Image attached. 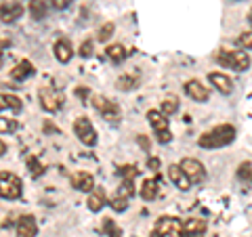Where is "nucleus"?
I'll return each mask as SVG.
<instances>
[{
    "label": "nucleus",
    "mask_w": 252,
    "mask_h": 237,
    "mask_svg": "<svg viewBox=\"0 0 252 237\" xmlns=\"http://www.w3.org/2000/svg\"><path fill=\"white\" fill-rule=\"evenodd\" d=\"M235 139V128L231 124H220L217 126V128H212L210 132H204L200 137V147L204 149H219V147H225L233 143Z\"/></svg>",
    "instance_id": "1"
},
{
    "label": "nucleus",
    "mask_w": 252,
    "mask_h": 237,
    "mask_svg": "<svg viewBox=\"0 0 252 237\" xmlns=\"http://www.w3.org/2000/svg\"><path fill=\"white\" fill-rule=\"evenodd\" d=\"M217 63L220 67H229V69H235V72H246L250 67V57L248 53H242V51H233V53L220 51L217 55Z\"/></svg>",
    "instance_id": "2"
},
{
    "label": "nucleus",
    "mask_w": 252,
    "mask_h": 237,
    "mask_svg": "<svg viewBox=\"0 0 252 237\" xmlns=\"http://www.w3.org/2000/svg\"><path fill=\"white\" fill-rule=\"evenodd\" d=\"M147 122L152 124V128L156 132V139L160 141V143H170V141H172V132L168 128L166 116H164L162 112H158V109H149V112H147Z\"/></svg>",
    "instance_id": "3"
},
{
    "label": "nucleus",
    "mask_w": 252,
    "mask_h": 237,
    "mask_svg": "<svg viewBox=\"0 0 252 237\" xmlns=\"http://www.w3.org/2000/svg\"><path fill=\"white\" fill-rule=\"evenodd\" d=\"M38 99H40V105L42 109H46V112H59V109L63 107V103H65V97H63V92L53 89V86H42L40 90H38Z\"/></svg>",
    "instance_id": "4"
},
{
    "label": "nucleus",
    "mask_w": 252,
    "mask_h": 237,
    "mask_svg": "<svg viewBox=\"0 0 252 237\" xmlns=\"http://www.w3.org/2000/svg\"><path fill=\"white\" fill-rule=\"evenodd\" d=\"M181 235H183V223L172 216H162L152 231V237H181Z\"/></svg>",
    "instance_id": "5"
},
{
    "label": "nucleus",
    "mask_w": 252,
    "mask_h": 237,
    "mask_svg": "<svg viewBox=\"0 0 252 237\" xmlns=\"http://www.w3.org/2000/svg\"><path fill=\"white\" fill-rule=\"evenodd\" d=\"M21 180L13 172H0V195L4 200H17L21 197Z\"/></svg>",
    "instance_id": "6"
},
{
    "label": "nucleus",
    "mask_w": 252,
    "mask_h": 237,
    "mask_svg": "<svg viewBox=\"0 0 252 237\" xmlns=\"http://www.w3.org/2000/svg\"><path fill=\"white\" fill-rule=\"evenodd\" d=\"M74 132H76V137L82 141L84 145H89V147H93V145H97V130L93 128V124H91V120L89 118H78V120L74 122Z\"/></svg>",
    "instance_id": "7"
},
{
    "label": "nucleus",
    "mask_w": 252,
    "mask_h": 237,
    "mask_svg": "<svg viewBox=\"0 0 252 237\" xmlns=\"http://www.w3.org/2000/svg\"><path fill=\"white\" fill-rule=\"evenodd\" d=\"M181 170L187 175V178L191 180L193 185H198V183H202L204 178H206V170H204V166H202V162H198V160H193V157H185V160H181Z\"/></svg>",
    "instance_id": "8"
},
{
    "label": "nucleus",
    "mask_w": 252,
    "mask_h": 237,
    "mask_svg": "<svg viewBox=\"0 0 252 237\" xmlns=\"http://www.w3.org/2000/svg\"><path fill=\"white\" fill-rule=\"evenodd\" d=\"M93 105L99 109L105 120H114V122L120 120V107L114 101H107L105 97H93Z\"/></svg>",
    "instance_id": "9"
},
{
    "label": "nucleus",
    "mask_w": 252,
    "mask_h": 237,
    "mask_svg": "<svg viewBox=\"0 0 252 237\" xmlns=\"http://www.w3.org/2000/svg\"><path fill=\"white\" fill-rule=\"evenodd\" d=\"M185 92H187V97H191L193 101H200V103L208 101V89L202 82H198V80L185 82Z\"/></svg>",
    "instance_id": "10"
},
{
    "label": "nucleus",
    "mask_w": 252,
    "mask_h": 237,
    "mask_svg": "<svg viewBox=\"0 0 252 237\" xmlns=\"http://www.w3.org/2000/svg\"><path fill=\"white\" fill-rule=\"evenodd\" d=\"M204 233H206V220L191 218L183 223V235L181 237H204Z\"/></svg>",
    "instance_id": "11"
},
{
    "label": "nucleus",
    "mask_w": 252,
    "mask_h": 237,
    "mask_svg": "<svg viewBox=\"0 0 252 237\" xmlns=\"http://www.w3.org/2000/svg\"><path fill=\"white\" fill-rule=\"evenodd\" d=\"M21 15H23V6L19 2H9V4L0 6V21H4V23L17 21Z\"/></svg>",
    "instance_id": "12"
},
{
    "label": "nucleus",
    "mask_w": 252,
    "mask_h": 237,
    "mask_svg": "<svg viewBox=\"0 0 252 237\" xmlns=\"http://www.w3.org/2000/svg\"><path fill=\"white\" fill-rule=\"evenodd\" d=\"M168 178L181 189V191H187V189L191 187V180L187 178V175L181 170V166H177V164H172L170 168H168Z\"/></svg>",
    "instance_id": "13"
},
{
    "label": "nucleus",
    "mask_w": 252,
    "mask_h": 237,
    "mask_svg": "<svg viewBox=\"0 0 252 237\" xmlns=\"http://www.w3.org/2000/svg\"><path fill=\"white\" fill-rule=\"evenodd\" d=\"M38 225L34 216H21L17 223V237H36Z\"/></svg>",
    "instance_id": "14"
},
{
    "label": "nucleus",
    "mask_w": 252,
    "mask_h": 237,
    "mask_svg": "<svg viewBox=\"0 0 252 237\" xmlns=\"http://www.w3.org/2000/svg\"><path fill=\"white\" fill-rule=\"evenodd\" d=\"M208 78H210L212 86H215V89H217L220 94H231V92H233V82H231V78H227L225 74L215 72V74H210Z\"/></svg>",
    "instance_id": "15"
},
{
    "label": "nucleus",
    "mask_w": 252,
    "mask_h": 237,
    "mask_svg": "<svg viewBox=\"0 0 252 237\" xmlns=\"http://www.w3.org/2000/svg\"><path fill=\"white\" fill-rule=\"evenodd\" d=\"M72 185H74V189H78V191L91 193L94 189V178H93V175H89V172H76L72 177Z\"/></svg>",
    "instance_id": "16"
},
{
    "label": "nucleus",
    "mask_w": 252,
    "mask_h": 237,
    "mask_svg": "<svg viewBox=\"0 0 252 237\" xmlns=\"http://www.w3.org/2000/svg\"><path fill=\"white\" fill-rule=\"evenodd\" d=\"M34 65H32L30 61H21V63H17V65L13 67V72H11V78L15 82H23L26 78H30V76H34Z\"/></svg>",
    "instance_id": "17"
},
{
    "label": "nucleus",
    "mask_w": 252,
    "mask_h": 237,
    "mask_svg": "<svg viewBox=\"0 0 252 237\" xmlns=\"http://www.w3.org/2000/svg\"><path fill=\"white\" fill-rule=\"evenodd\" d=\"M158 191H160V180H158V178L143 180V185H141V197H143V200H147V202L156 200Z\"/></svg>",
    "instance_id": "18"
},
{
    "label": "nucleus",
    "mask_w": 252,
    "mask_h": 237,
    "mask_svg": "<svg viewBox=\"0 0 252 237\" xmlns=\"http://www.w3.org/2000/svg\"><path fill=\"white\" fill-rule=\"evenodd\" d=\"M55 57H57L59 63H69L74 57V51H72V44L67 40H59L55 44Z\"/></svg>",
    "instance_id": "19"
},
{
    "label": "nucleus",
    "mask_w": 252,
    "mask_h": 237,
    "mask_svg": "<svg viewBox=\"0 0 252 237\" xmlns=\"http://www.w3.org/2000/svg\"><path fill=\"white\" fill-rule=\"evenodd\" d=\"M86 204H89V210L91 212H99L107 204L105 191H103V189H93L91 195H89V202H86Z\"/></svg>",
    "instance_id": "20"
},
{
    "label": "nucleus",
    "mask_w": 252,
    "mask_h": 237,
    "mask_svg": "<svg viewBox=\"0 0 252 237\" xmlns=\"http://www.w3.org/2000/svg\"><path fill=\"white\" fill-rule=\"evenodd\" d=\"M105 55L109 57V61H114V63H122L124 59H126V49L122 44H109L107 49H105Z\"/></svg>",
    "instance_id": "21"
},
{
    "label": "nucleus",
    "mask_w": 252,
    "mask_h": 237,
    "mask_svg": "<svg viewBox=\"0 0 252 237\" xmlns=\"http://www.w3.org/2000/svg\"><path fill=\"white\" fill-rule=\"evenodd\" d=\"M137 86H139V80L135 76H120L116 82V89L122 92H130V90H135Z\"/></svg>",
    "instance_id": "22"
},
{
    "label": "nucleus",
    "mask_w": 252,
    "mask_h": 237,
    "mask_svg": "<svg viewBox=\"0 0 252 237\" xmlns=\"http://www.w3.org/2000/svg\"><path fill=\"white\" fill-rule=\"evenodd\" d=\"M11 107L13 112H21V99L15 94H0V112Z\"/></svg>",
    "instance_id": "23"
},
{
    "label": "nucleus",
    "mask_w": 252,
    "mask_h": 237,
    "mask_svg": "<svg viewBox=\"0 0 252 237\" xmlns=\"http://www.w3.org/2000/svg\"><path fill=\"white\" fill-rule=\"evenodd\" d=\"M30 15L34 17L36 21H40L44 15H46V4L44 0H30Z\"/></svg>",
    "instance_id": "24"
},
{
    "label": "nucleus",
    "mask_w": 252,
    "mask_h": 237,
    "mask_svg": "<svg viewBox=\"0 0 252 237\" xmlns=\"http://www.w3.org/2000/svg\"><path fill=\"white\" fill-rule=\"evenodd\" d=\"M238 178H240L246 187L252 185V164H250V162L240 164V168H238Z\"/></svg>",
    "instance_id": "25"
},
{
    "label": "nucleus",
    "mask_w": 252,
    "mask_h": 237,
    "mask_svg": "<svg viewBox=\"0 0 252 237\" xmlns=\"http://www.w3.org/2000/svg\"><path fill=\"white\" fill-rule=\"evenodd\" d=\"M114 30H116V26L112 21H107V23H103V26L99 28V31H97V40L99 42H107L109 38H112V34H114Z\"/></svg>",
    "instance_id": "26"
},
{
    "label": "nucleus",
    "mask_w": 252,
    "mask_h": 237,
    "mask_svg": "<svg viewBox=\"0 0 252 237\" xmlns=\"http://www.w3.org/2000/svg\"><path fill=\"white\" fill-rule=\"evenodd\" d=\"M103 231L107 237H122V231L112 218H103Z\"/></svg>",
    "instance_id": "27"
},
{
    "label": "nucleus",
    "mask_w": 252,
    "mask_h": 237,
    "mask_svg": "<svg viewBox=\"0 0 252 237\" xmlns=\"http://www.w3.org/2000/svg\"><path fill=\"white\" fill-rule=\"evenodd\" d=\"M109 206H112V210H116V212H124L126 208H128V197L116 195V197H112V202H109Z\"/></svg>",
    "instance_id": "28"
},
{
    "label": "nucleus",
    "mask_w": 252,
    "mask_h": 237,
    "mask_svg": "<svg viewBox=\"0 0 252 237\" xmlns=\"http://www.w3.org/2000/svg\"><path fill=\"white\" fill-rule=\"evenodd\" d=\"M17 130V122L9 120V118H0V134H9Z\"/></svg>",
    "instance_id": "29"
},
{
    "label": "nucleus",
    "mask_w": 252,
    "mask_h": 237,
    "mask_svg": "<svg viewBox=\"0 0 252 237\" xmlns=\"http://www.w3.org/2000/svg\"><path fill=\"white\" fill-rule=\"evenodd\" d=\"M28 166H30V172H32V177H40L42 175V172H44V168H42V164L40 162H38L36 160V157L34 155H32V157H28Z\"/></svg>",
    "instance_id": "30"
},
{
    "label": "nucleus",
    "mask_w": 252,
    "mask_h": 237,
    "mask_svg": "<svg viewBox=\"0 0 252 237\" xmlns=\"http://www.w3.org/2000/svg\"><path fill=\"white\" fill-rule=\"evenodd\" d=\"M177 109H179V101H175V99H166V101L162 103V114H164V116L177 114Z\"/></svg>",
    "instance_id": "31"
},
{
    "label": "nucleus",
    "mask_w": 252,
    "mask_h": 237,
    "mask_svg": "<svg viewBox=\"0 0 252 237\" xmlns=\"http://www.w3.org/2000/svg\"><path fill=\"white\" fill-rule=\"evenodd\" d=\"M118 175H120L124 180H132V178L139 175V170L135 168V166H122V168L118 170Z\"/></svg>",
    "instance_id": "32"
},
{
    "label": "nucleus",
    "mask_w": 252,
    "mask_h": 237,
    "mask_svg": "<svg viewBox=\"0 0 252 237\" xmlns=\"http://www.w3.org/2000/svg\"><path fill=\"white\" fill-rule=\"evenodd\" d=\"M93 49H94L93 40H84V42L80 44V49H78V53H80V57H91V55H93Z\"/></svg>",
    "instance_id": "33"
},
{
    "label": "nucleus",
    "mask_w": 252,
    "mask_h": 237,
    "mask_svg": "<svg viewBox=\"0 0 252 237\" xmlns=\"http://www.w3.org/2000/svg\"><path fill=\"white\" fill-rule=\"evenodd\" d=\"M238 44L244 46V49H252V31H244V34H240Z\"/></svg>",
    "instance_id": "34"
},
{
    "label": "nucleus",
    "mask_w": 252,
    "mask_h": 237,
    "mask_svg": "<svg viewBox=\"0 0 252 237\" xmlns=\"http://www.w3.org/2000/svg\"><path fill=\"white\" fill-rule=\"evenodd\" d=\"M160 166H162L160 157H149V160H147V168L152 172H158V170H160Z\"/></svg>",
    "instance_id": "35"
},
{
    "label": "nucleus",
    "mask_w": 252,
    "mask_h": 237,
    "mask_svg": "<svg viewBox=\"0 0 252 237\" xmlns=\"http://www.w3.org/2000/svg\"><path fill=\"white\" fill-rule=\"evenodd\" d=\"M72 2H74V0H53V6H55V9H59V11H63V9H67Z\"/></svg>",
    "instance_id": "36"
},
{
    "label": "nucleus",
    "mask_w": 252,
    "mask_h": 237,
    "mask_svg": "<svg viewBox=\"0 0 252 237\" xmlns=\"http://www.w3.org/2000/svg\"><path fill=\"white\" fill-rule=\"evenodd\" d=\"M139 143H141V145H143L145 149H149V143H147V139H145V134H141V137H139Z\"/></svg>",
    "instance_id": "37"
},
{
    "label": "nucleus",
    "mask_w": 252,
    "mask_h": 237,
    "mask_svg": "<svg viewBox=\"0 0 252 237\" xmlns=\"http://www.w3.org/2000/svg\"><path fill=\"white\" fill-rule=\"evenodd\" d=\"M4 153H6V143H4L2 139H0V157H2Z\"/></svg>",
    "instance_id": "38"
},
{
    "label": "nucleus",
    "mask_w": 252,
    "mask_h": 237,
    "mask_svg": "<svg viewBox=\"0 0 252 237\" xmlns=\"http://www.w3.org/2000/svg\"><path fill=\"white\" fill-rule=\"evenodd\" d=\"M78 94H80V99H86V94H89V90H86V89H78Z\"/></svg>",
    "instance_id": "39"
},
{
    "label": "nucleus",
    "mask_w": 252,
    "mask_h": 237,
    "mask_svg": "<svg viewBox=\"0 0 252 237\" xmlns=\"http://www.w3.org/2000/svg\"><path fill=\"white\" fill-rule=\"evenodd\" d=\"M248 23H250V26H252V11L248 13Z\"/></svg>",
    "instance_id": "40"
},
{
    "label": "nucleus",
    "mask_w": 252,
    "mask_h": 237,
    "mask_svg": "<svg viewBox=\"0 0 252 237\" xmlns=\"http://www.w3.org/2000/svg\"><path fill=\"white\" fill-rule=\"evenodd\" d=\"M0 67H2V57H0Z\"/></svg>",
    "instance_id": "41"
}]
</instances>
